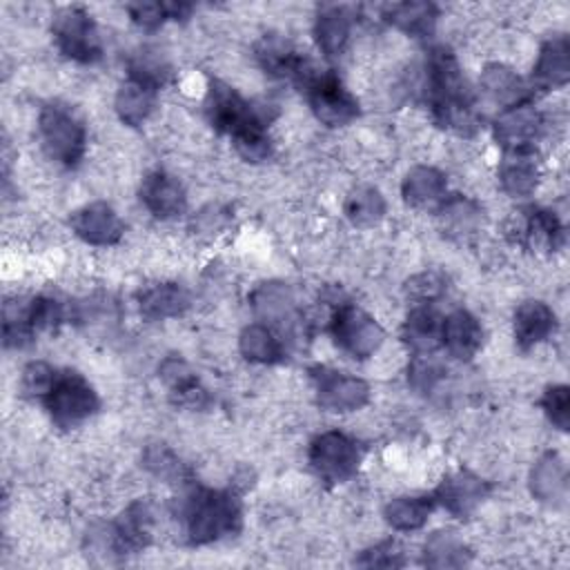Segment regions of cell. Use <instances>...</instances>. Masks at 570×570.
Returning <instances> with one entry per match:
<instances>
[{"label": "cell", "mask_w": 570, "mask_h": 570, "mask_svg": "<svg viewBox=\"0 0 570 570\" xmlns=\"http://www.w3.org/2000/svg\"><path fill=\"white\" fill-rule=\"evenodd\" d=\"M425 94L434 120L441 127L459 136H470L476 131L479 118L474 111V96L459 60L445 47H436L428 56Z\"/></svg>", "instance_id": "cell-1"}, {"label": "cell", "mask_w": 570, "mask_h": 570, "mask_svg": "<svg viewBox=\"0 0 570 570\" xmlns=\"http://www.w3.org/2000/svg\"><path fill=\"white\" fill-rule=\"evenodd\" d=\"M205 114L214 129L232 136L236 151L249 160L261 163L272 156V140L261 109L245 100L236 89L220 80H212L205 96Z\"/></svg>", "instance_id": "cell-2"}, {"label": "cell", "mask_w": 570, "mask_h": 570, "mask_svg": "<svg viewBox=\"0 0 570 570\" xmlns=\"http://www.w3.org/2000/svg\"><path fill=\"white\" fill-rule=\"evenodd\" d=\"M185 532L189 543L205 546L232 537L243 525L240 499L229 490L198 488L185 503Z\"/></svg>", "instance_id": "cell-3"}, {"label": "cell", "mask_w": 570, "mask_h": 570, "mask_svg": "<svg viewBox=\"0 0 570 570\" xmlns=\"http://www.w3.org/2000/svg\"><path fill=\"white\" fill-rule=\"evenodd\" d=\"M294 80L305 89L309 109L323 125L343 127L358 116V100L332 71H321L305 60Z\"/></svg>", "instance_id": "cell-4"}, {"label": "cell", "mask_w": 570, "mask_h": 570, "mask_svg": "<svg viewBox=\"0 0 570 570\" xmlns=\"http://www.w3.org/2000/svg\"><path fill=\"white\" fill-rule=\"evenodd\" d=\"M38 134H40L45 154L65 167H76L85 156V147H87L85 125L65 105L51 102L42 107L38 116Z\"/></svg>", "instance_id": "cell-5"}, {"label": "cell", "mask_w": 570, "mask_h": 570, "mask_svg": "<svg viewBox=\"0 0 570 570\" xmlns=\"http://www.w3.org/2000/svg\"><path fill=\"white\" fill-rule=\"evenodd\" d=\"M42 403L49 410L51 421L58 428L69 430L87 421L98 410V394L82 374L65 370L58 372Z\"/></svg>", "instance_id": "cell-6"}, {"label": "cell", "mask_w": 570, "mask_h": 570, "mask_svg": "<svg viewBox=\"0 0 570 570\" xmlns=\"http://www.w3.org/2000/svg\"><path fill=\"white\" fill-rule=\"evenodd\" d=\"M53 40L62 56L80 65H91L102 58V42L94 18L82 7H65L51 22Z\"/></svg>", "instance_id": "cell-7"}, {"label": "cell", "mask_w": 570, "mask_h": 570, "mask_svg": "<svg viewBox=\"0 0 570 570\" xmlns=\"http://www.w3.org/2000/svg\"><path fill=\"white\" fill-rule=\"evenodd\" d=\"M307 461L312 472L325 483H343L352 479L361 463V452L354 439L345 432L327 430L309 443Z\"/></svg>", "instance_id": "cell-8"}, {"label": "cell", "mask_w": 570, "mask_h": 570, "mask_svg": "<svg viewBox=\"0 0 570 570\" xmlns=\"http://www.w3.org/2000/svg\"><path fill=\"white\" fill-rule=\"evenodd\" d=\"M330 332L336 345L354 358H370L385 338L383 327L361 307L343 303L332 316Z\"/></svg>", "instance_id": "cell-9"}, {"label": "cell", "mask_w": 570, "mask_h": 570, "mask_svg": "<svg viewBox=\"0 0 570 570\" xmlns=\"http://www.w3.org/2000/svg\"><path fill=\"white\" fill-rule=\"evenodd\" d=\"M316 403L327 412H354L367 405L370 385L347 372L316 365L309 370Z\"/></svg>", "instance_id": "cell-10"}, {"label": "cell", "mask_w": 570, "mask_h": 570, "mask_svg": "<svg viewBox=\"0 0 570 570\" xmlns=\"http://www.w3.org/2000/svg\"><path fill=\"white\" fill-rule=\"evenodd\" d=\"M508 234L514 243L537 252H557L563 243L561 220L554 212L543 207L514 212L508 220Z\"/></svg>", "instance_id": "cell-11"}, {"label": "cell", "mask_w": 570, "mask_h": 570, "mask_svg": "<svg viewBox=\"0 0 570 570\" xmlns=\"http://www.w3.org/2000/svg\"><path fill=\"white\" fill-rule=\"evenodd\" d=\"M154 512L149 501H134L107 530L105 543L114 554H134L151 541Z\"/></svg>", "instance_id": "cell-12"}, {"label": "cell", "mask_w": 570, "mask_h": 570, "mask_svg": "<svg viewBox=\"0 0 570 570\" xmlns=\"http://www.w3.org/2000/svg\"><path fill=\"white\" fill-rule=\"evenodd\" d=\"M543 118L539 109L525 100L514 107L501 109L494 120V138L503 147V151L517 149H534V140L541 134Z\"/></svg>", "instance_id": "cell-13"}, {"label": "cell", "mask_w": 570, "mask_h": 570, "mask_svg": "<svg viewBox=\"0 0 570 570\" xmlns=\"http://www.w3.org/2000/svg\"><path fill=\"white\" fill-rule=\"evenodd\" d=\"M490 485L485 479L470 470H456L448 474L434 490V503L445 508L452 517L465 519L488 497Z\"/></svg>", "instance_id": "cell-14"}, {"label": "cell", "mask_w": 570, "mask_h": 570, "mask_svg": "<svg viewBox=\"0 0 570 570\" xmlns=\"http://www.w3.org/2000/svg\"><path fill=\"white\" fill-rule=\"evenodd\" d=\"M69 225L80 240L98 247L116 245L125 232L120 216L114 212L111 205L102 200H96L76 209L69 218Z\"/></svg>", "instance_id": "cell-15"}, {"label": "cell", "mask_w": 570, "mask_h": 570, "mask_svg": "<svg viewBox=\"0 0 570 570\" xmlns=\"http://www.w3.org/2000/svg\"><path fill=\"white\" fill-rule=\"evenodd\" d=\"M249 305L254 314L274 327H292L296 323V301L285 283L269 281L261 283L249 294Z\"/></svg>", "instance_id": "cell-16"}, {"label": "cell", "mask_w": 570, "mask_h": 570, "mask_svg": "<svg viewBox=\"0 0 570 570\" xmlns=\"http://www.w3.org/2000/svg\"><path fill=\"white\" fill-rule=\"evenodd\" d=\"M570 80V42L566 36H552L539 49L532 67L530 89H557Z\"/></svg>", "instance_id": "cell-17"}, {"label": "cell", "mask_w": 570, "mask_h": 570, "mask_svg": "<svg viewBox=\"0 0 570 570\" xmlns=\"http://www.w3.org/2000/svg\"><path fill=\"white\" fill-rule=\"evenodd\" d=\"M140 200L156 218H174L187 207L183 185L165 171H151L145 176L140 185Z\"/></svg>", "instance_id": "cell-18"}, {"label": "cell", "mask_w": 570, "mask_h": 570, "mask_svg": "<svg viewBox=\"0 0 570 570\" xmlns=\"http://www.w3.org/2000/svg\"><path fill=\"white\" fill-rule=\"evenodd\" d=\"M441 343L445 345L450 356L459 361H470L483 343L481 323L468 309H454L441 323Z\"/></svg>", "instance_id": "cell-19"}, {"label": "cell", "mask_w": 570, "mask_h": 570, "mask_svg": "<svg viewBox=\"0 0 570 570\" xmlns=\"http://www.w3.org/2000/svg\"><path fill=\"white\" fill-rule=\"evenodd\" d=\"M557 330V314L543 301H523L514 312V341L528 352Z\"/></svg>", "instance_id": "cell-20"}, {"label": "cell", "mask_w": 570, "mask_h": 570, "mask_svg": "<svg viewBox=\"0 0 570 570\" xmlns=\"http://www.w3.org/2000/svg\"><path fill=\"white\" fill-rule=\"evenodd\" d=\"M479 85L483 96L501 109L514 107L530 98V85H525V80L517 71L499 62H492L481 71Z\"/></svg>", "instance_id": "cell-21"}, {"label": "cell", "mask_w": 570, "mask_h": 570, "mask_svg": "<svg viewBox=\"0 0 570 570\" xmlns=\"http://www.w3.org/2000/svg\"><path fill=\"white\" fill-rule=\"evenodd\" d=\"M352 33V16L347 7L325 4L314 20V38L325 58H336L345 51Z\"/></svg>", "instance_id": "cell-22"}, {"label": "cell", "mask_w": 570, "mask_h": 570, "mask_svg": "<svg viewBox=\"0 0 570 570\" xmlns=\"http://www.w3.org/2000/svg\"><path fill=\"white\" fill-rule=\"evenodd\" d=\"M499 180L505 194L514 198L530 196L539 183V163L534 149L505 151L499 165Z\"/></svg>", "instance_id": "cell-23"}, {"label": "cell", "mask_w": 570, "mask_h": 570, "mask_svg": "<svg viewBox=\"0 0 570 570\" xmlns=\"http://www.w3.org/2000/svg\"><path fill=\"white\" fill-rule=\"evenodd\" d=\"M568 490L566 463L557 452H546L530 470V492L537 501L557 505Z\"/></svg>", "instance_id": "cell-24"}, {"label": "cell", "mask_w": 570, "mask_h": 570, "mask_svg": "<svg viewBox=\"0 0 570 570\" xmlns=\"http://www.w3.org/2000/svg\"><path fill=\"white\" fill-rule=\"evenodd\" d=\"M254 56L258 60V65L276 78H296L305 58H301L296 53V49L292 47V42L287 38H283L281 33H265L256 47H254Z\"/></svg>", "instance_id": "cell-25"}, {"label": "cell", "mask_w": 570, "mask_h": 570, "mask_svg": "<svg viewBox=\"0 0 570 570\" xmlns=\"http://www.w3.org/2000/svg\"><path fill=\"white\" fill-rule=\"evenodd\" d=\"M445 191H448L445 176L430 165L412 167L401 183L403 200L412 207L439 205L445 198Z\"/></svg>", "instance_id": "cell-26"}, {"label": "cell", "mask_w": 570, "mask_h": 570, "mask_svg": "<svg viewBox=\"0 0 570 570\" xmlns=\"http://www.w3.org/2000/svg\"><path fill=\"white\" fill-rule=\"evenodd\" d=\"M439 220H441V229L448 236L468 238L476 234L479 227L483 225V209L479 203L461 194H452L439 203Z\"/></svg>", "instance_id": "cell-27"}, {"label": "cell", "mask_w": 570, "mask_h": 570, "mask_svg": "<svg viewBox=\"0 0 570 570\" xmlns=\"http://www.w3.org/2000/svg\"><path fill=\"white\" fill-rule=\"evenodd\" d=\"M138 307L140 314L151 321L174 318L189 307V292L178 283H158L140 292Z\"/></svg>", "instance_id": "cell-28"}, {"label": "cell", "mask_w": 570, "mask_h": 570, "mask_svg": "<svg viewBox=\"0 0 570 570\" xmlns=\"http://www.w3.org/2000/svg\"><path fill=\"white\" fill-rule=\"evenodd\" d=\"M441 323L443 318L430 305H416L407 314L401 336L414 354H430L441 343Z\"/></svg>", "instance_id": "cell-29"}, {"label": "cell", "mask_w": 570, "mask_h": 570, "mask_svg": "<svg viewBox=\"0 0 570 570\" xmlns=\"http://www.w3.org/2000/svg\"><path fill=\"white\" fill-rule=\"evenodd\" d=\"M383 18L412 38H430L436 27L439 9L432 2H396L383 9Z\"/></svg>", "instance_id": "cell-30"}, {"label": "cell", "mask_w": 570, "mask_h": 570, "mask_svg": "<svg viewBox=\"0 0 570 570\" xmlns=\"http://www.w3.org/2000/svg\"><path fill=\"white\" fill-rule=\"evenodd\" d=\"M470 548L454 530H436L423 543V566L463 568L470 563Z\"/></svg>", "instance_id": "cell-31"}, {"label": "cell", "mask_w": 570, "mask_h": 570, "mask_svg": "<svg viewBox=\"0 0 570 570\" xmlns=\"http://www.w3.org/2000/svg\"><path fill=\"white\" fill-rule=\"evenodd\" d=\"M434 497L416 494V497H396L385 503L383 517L385 523L396 532H414L423 528L434 510Z\"/></svg>", "instance_id": "cell-32"}, {"label": "cell", "mask_w": 570, "mask_h": 570, "mask_svg": "<svg viewBox=\"0 0 570 570\" xmlns=\"http://www.w3.org/2000/svg\"><path fill=\"white\" fill-rule=\"evenodd\" d=\"M238 350L249 363L272 365L283 361V343L276 338L269 325L265 323H249L243 327L238 336Z\"/></svg>", "instance_id": "cell-33"}, {"label": "cell", "mask_w": 570, "mask_h": 570, "mask_svg": "<svg viewBox=\"0 0 570 570\" xmlns=\"http://www.w3.org/2000/svg\"><path fill=\"white\" fill-rule=\"evenodd\" d=\"M156 94L158 91H154L136 80L122 82L116 94V102H114L118 118L129 127L142 125L156 105Z\"/></svg>", "instance_id": "cell-34"}, {"label": "cell", "mask_w": 570, "mask_h": 570, "mask_svg": "<svg viewBox=\"0 0 570 570\" xmlns=\"http://www.w3.org/2000/svg\"><path fill=\"white\" fill-rule=\"evenodd\" d=\"M343 212L352 225L372 227L385 216V198L376 187L361 185L347 194Z\"/></svg>", "instance_id": "cell-35"}, {"label": "cell", "mask_w": 570, "mask_h": 570, "mask_svg": "<svg viewBox=\"0 0 570 570\" xmlns=\"http://www.w3.org/2000/svg\"><path fill=\"white\" fill-rule=\"evenodd\" d=\"M131 20L145 29L154 31L167 20H187L191 13V4L187 2H134L127 7Z\"/></svg>", "instance_id": "cell-36"}, {"label": "cell", "mask_w": 570, "mask_h": 570, "mask_svg": "<svg viewBox=\"0 0 570 570\" xmlns=\"http://www.w3.org/2000/svg\"><path fill=\"white\" fill-rule=\"evenodd\" d=\"M169 76L171 69L158 51L142 49L129 60V80H136L154 91H158L169 80Z\"/></svg>", "instance_id": "cell-37"}, {"label": "cell", "mask_w": 570, "mask_h": 570, "mask_svg": "<svg viewBox=\"0 0 570 570\" xmlns=\"http://www.w3.org/2000/svg\"><path fill=\"white\" fill-rule=\"evenodd\" d=\"M443 365L430 354H414L410 365H407V383L421 392V394H428L432 392L439 381L443 379Z\"/></svg>", "instance_id": "cell-38"}, {"label": "cell", "mask_w": 570, "mask_h": 570, "mask_svg": "<svg viewBox=\"0 0 570 570\" xmlns=\"http://www.w3.org/2000/svg\"><path fill=\"white\" fill-rule=\"evenodd\" d=\"M145 468L149 472H154L156 476L160 479H167V481H178L185 476V465L180 463V459L169 450L165 448L163 443H154L145 450Z\"/></svg>", "instance_id": "cell-39"}, {"label": "cell", "mask_w": 570, "mask_h": 570, "mask_svg": "<svg viewBox=\"0 0 570 570\" xmlns=\"http://www.w3.org/2000/svg\"><path fill=\"white\" fill-rule=\"evenodd\" d=\"M543 414L548 416V421L566 432L568 423H570V390L568 385H548L541 401H539Z\"/></svg>", "instance_id": "cell-40"}, {"label": "cell", "mask_w": 570, "mask_h": 570, "mask_svg": "<svg viewBox=\"0 0 570 570\" xmlns=\"http://www.w3.org/2000/svg\"><path fill=\"white\" fill-rule=\"evenodd\" d=\"M56 376H58V370H53L49 363L31 361L22 370V392L27 396H33V399L42 401L47 396V392L51 390Z\"/></svg>", "instance_id": "cell-41"}, {"label": "cell", "mask_w": 570, "mask_h": 570, "mask_svg": "<svg viewBox=\"0 0 570 570\" xmlns=\"http://www.w3.org/2000/svg\"><path fill=\"white\" fill-rule=\"evenodd\" d=\"M445 292V278L439 272H421L405 283V294L416 305H430Z\"/></svg>", "instance_id": "cell-42"}, {"label": "cell", "mask_w": 570, "mask_h": 570, "mask_svg": "<svg viewBox=\"0 0 570 570\" xmlns=\"http://www.w3.org/2000/svg\"><path fill=\"white\" fill-rule=\"evenodd\" d=\"M356 563L363 568H401L405 563V557L403 548L396 541H381L363 550Z\"/></svg>", "instance_id": "cell-43"}, {"label": "cell", "mask_w": 570, "mask_h": 570, "mask_svg": "<svg viewBox=\"0 0 570 570\" xmlns=\"http://www.w3.org/2000/svg\"><path fill=\"white\" fill-rule=\"evenodd\" d=\"M225 223H227V212L220 209V207L209 205V207H205V209H200V212L196 214V218H194V229H196L198 234H216L218 229L225 227Z\"/></svg>", "instance_id": "cell-44"}]
</instances>
